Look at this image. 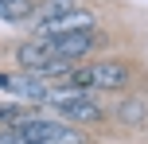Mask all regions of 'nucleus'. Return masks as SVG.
Returning <instances> with one entry per match:
<instances>
[{"label": "nucleus", "mask_w": 148, "mask_h": 144, "mask_svg": "<svg viewBox=\"0 0 148 144\" xmlns=\"http://www.w3.org/2000/svg\"><path fill=\"white\" fill-rule=\"evenodd\" d=\"M133 82V70L117 59H101V62H86V66H74L66 74V86H78V90H125Z\"/></svg>", "instance_id": "f257e3e1"}, {"label": "nucleus", "mask_w": 148, "mask_h": 144, "mask_svg": "<svg viewBox=\"0 0 148 144\" xmlns=\"http://www.w3.org/2000/svg\"><path fill=\"white\" fill-rule=\"evenodd\" d=\"M0 90H12V101H39V105H47V98H51V86H47V78H35V74H23V70H16V74H0Z\"/></svg>", "instance_id": "f03ea898"}, {"label": "nucleus", "mask_w": 148, "mask_h": 144, "mask_svg": "<svg viewBox=\"0 0 148 144\" xmlns=\"http://www.w3.org/2000/svg\"><path fill=\"white\" fill-rule=\"evenodd\" d=\"M97 27V16L86 12V8H74L70 16L62 20H51V23H39L35 39H59V35H74V31H94Z\"/></svg>", "instance_id": "7ed1b4c3"}, {"label": "nucleus", "mask_w": 148, "mask_h": 144, "mask_svg": "<svg viewBox=\"0 0 148 144\" xmlns=\"http://www.w3.org/2000/svg\"><path fill=\"white\" fill-rule=\"evenodd\" d=\"M12 129L20 132L27 144H51V140L62 136V129H66V125H59V121H43V117H31V113H27V117H20Z\"/></svg>", "instance_id": "20e7f679"}, {"label": "nucleus", "mask_w": 148, "mask_h": 144, "mask_svg": "<svg viewBox=\"0 0 148 144\" xmlns=\"http://www.w3.org/2000/svg\"><path fill=\"white\" fill-rule=\"evenodd\" d=\"M94 39H97L94 31H74V35H59V39H47V43H51V51L59 55V59L74 62V59H86V55H90Z\"/></svg>", "instance_id": "39448f33"}, {"label": "nucleus", "mask_w": 148, "mask_h": 144, "mask_svg": "<svg viewBox=\"0 0 148 144\" xmlns=\"http://www.w3.org/2000/svg\"><path fill=\"white\" fill-rule=\"evenodd\" d=\"M59 113L66 117V121H82V125L101 121V105H97L94 98H82V101H70V105H59Z\"/></svg>", "instance_id": "423d86ee"}, {"label": "nucleus", "mask_w": 148, "mask_h": 144, "mask_svg": "<svg viewBox=\"0 0 148 144\" xmlns=\"http://www.w3.org/2000/svg\"><path fill=\"white\" fill-rule=\"evenodd\" d=\"M113 117H117L121 125H129V129H140V125L148 121V105L140 98H125L117 109H113Z\"/></svg>", "instance_id": "0eeeda50"}, {"label": "nucleus", "mask_w": 148, "mask_h": 144, "mask_svg": "<svg viewBox=\"0 0 148 144\" xmlns=\"http://www.w3.org/2000/svg\"><path fill=\"white\" fill-rule=\"evenodd\" d=\"M74 8H78L74 0H43L35 16H39V23H51V20H62V16H70Z\"/></svg>", "instance_id": "6e6552de"}, {"label": "nucleus", "mask_w": 148, "mask_h": 144, "mask_svg": "<svg viewBox=\"0 0 148 144\" xmlns=\"http://www.w3.org/2000/svg\"><path fill=\"white\" fill-rule=\"evenodd\" d=\"M23 16H31V0H12V4L0 8V20H23Z\"/></svg>", "instance_id": "1a4fd4ad"}, {"label": "nucleus", "mask_w": 148, "mask_h": 144, "mask_svg": "<svg viewBox=\"0 0 148 144\" xmlns=\"http://www.w3.org/2000/svg\"><path fill=\"white\" fill-rule=\"evenodd\" d=\"M20 117H27V109L20 105V101H0V121H20Z\"/></svg>", "instance_id": "9d476101"}, {"label": "nucleus", "mask_w": 148, "mask_h": 144, "mask_svg": "<svg viewBox=\"0 0 148 144\" xmlns=\"http://www.w3.org/2000/svg\"><path fill=\"white\" fill-rule=\"evenodd\" d=\"M0 144H27V140H23L20 132L12 129V125H8V129H0Z\"/></svg>", "instance_id": "9b49d317"}, {"label": "nucleus", "mask_w": 148, "mask_h": 144, "mask_svg": "<svg viewBox=\"0 0 148 144\" xmlns=\"http://www.w3.org/2000/svg\"><path fill=\"white\" fill-rule=\"evenodd\" d=\"M51 144H82V136H78L74 129H62V136H59V140H51Z\"/></svg>", "instance_id": "f8f14e48"}]
</instances>
